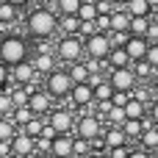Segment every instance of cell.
I'll return each mask as SVG.
<instances>
[{
    "label": "cell",
    "mask_w": 158,
    "mask_h": 158,
    "mask_svg": "<svg viewBox=\"0 0 158 158\" xmlns=\"http://www.w3.org/2000/svg\"><path fill=\"white\" fill-rule=\"evenodd\" d=\"M58 19H61L58 11L42 6V8H33V11L28 14L25 28H28V33H31L33 39H50V36L58 31Z\"/></svg>",
    "instance_id": "1"
},
{
    "label": "cell",
    "mask_w": 158,
    "mask_h": 158,
    "mask_svg": "<svg viewBox=\"0 0 158 158\" xmlns=\"http://www.w3.org/2000/svg\"><path fill=\"white\" fill-rule=\"evenodd\" d=\"M28 42L22 36H14V33H6L3 44H0V58H3V67H17L22 61H28Z\"/></svg>",
    "instance_id": "2"
},
{
    "label": "cell",
    "mask_w": 158,
    "mask_h": 158,
    "mask_svg": "<svg viewBox=\"0 0 158 158\" xmlns=\"http://www.w3.org/2000/svg\"><path fill=\"white\" fill-rule=\"evenodd\" d=\"M56 56H58V61L61 64H75V61H81L83 56H86V39L81 36V33H72V36H61L58 39V44H56Z\"/></svg>",
    "instance_id": "3"
},
{
    "label": "cell",
    "mask_w": 158,
    "mask_h": 158,
    "mask_svg": "<svg viewBox=\"0 0 158 158\" xmlns=\"http://www.w3.org/2000/svg\"><path fill=\"white\" fill-rule=\"evenodd\" d=\"M72 86H75V81H72V75H69L67 67H56L50 75H44V89H47L56 100L69 97V94H72Z\"/></svg>",
    "instance_id": "4"
},
{
    "label": "cell",
    "mask_w": 158,
    "mask_h": 158,
    "mask_svg": "<svg viewBox=\"0 0 158 158\" xmlns=\"http://www.w3.org/2000/svg\"><path fill=\"white\" fill-rule=\"evenodd\" d=\"M111 50H114V42H111L108 33L97 31V33L86 36V56H89V58H108Z\"/></svg>",
    "instance_id": "5"
},
{
    "label": "cell",
    "mask_w": 158,
    "mask_h": 158,
    "mask_svg": "<svg viewBox=\"0 0 158 158\" xmlns=\"http://www.w3.org/2000/svg\"><path fill=\"white\" fill-rule=\"evenodd\" d=\"M103 133H106V125H103L100 114H92V117H78L75 136H83V139H92V142H97Z\"/></svg>",
    "instance_id": "6"
},
{
    "label": "cell",
    "mask_w": 158,
    "mask_h": 158,
    "mask_svg": "<svg viewBox=\"0 0 158 158\" xmlns=\"http://www.w3.org/2000/svg\"><path fill=\"white\" fill-rule=\"evenodd\" d=\"M108 81L114 83V89L117 92H133L142 81H139V75L133 72V67H119V69H111L108 72Z\"/></svg>",
    "instance_id": "7"
},
{
    "label": "cell",
    "mask_w": 158,
    "mask_h": 158,
    "mask_svg": "<svg viewBox=\"0 0 158 158\" xmlns=\"http://www.w3.org/2000/svg\"><path fill=\"white\" fill-rule=\"evenodd\" d=\"M47 122L58 131V133H72L75 131V119H72V111L69 108H53L50 114H47Z\"/></svg>",
    "instance_id": "8"
},
{
    "label": "cell",
    "mask_w": 158,
    "mask_h": 158,
    "mask_svg": "<svg viewBox=\"0 0 158 158\" xmlns=\"http://www.w3.org/2000/svg\"><path fill=\"white\" fill-rule=\"evenodd\" d=\"M28 108L36 114V117H44V114H50L53 111V94L44 89H33L31 92V100H28Z\"/></svg>",
    "instance_id": "9"
},
{
    "label": "cell",
    "mask_w": 158,
    "mask_h": 158,
    "mask_svg": "<svg viewBox=\"0 0 158 158\" xmlns=\"http://www.w3.org/2000/svg\"><path fill=\"white\" fill-rule=\"evenodd\" d=\"M69 103L75 106V108H83V106H89V103H94V86L86 81V83H75L72 86V94H69Z\"/></svg>",
    "instance_id": "10"
},
{
    "label": "cell",
    "mask_w": 158,
    "mask_h": 158,
    "mask_svg": "<svg viewBox=\"0 0 158 158\" xmlns=\"http://www.w3.org/2000/svg\"><path fill=\"white\" fill-rule=\"evenodd\" d=\"M11 144H14V156H22V158H31L36 153V139L31 136V133H25L22 128H19V133L11 139Z\"/></svg>",
    "instance_id": "11"
},
{
    "label": "cell",
    "mask_w": 158,
    "mask_h": 158,
    "mask_svg": "<svg viewBox=\"0 0 158 158\" xmlns=\"http://www.w3.org/2000/svg\"><path fill=\"white\" fill-rule=\"evenodd\" d=\"M56 158H75V139L72 133H58L53 139V150H50Z\"/></svg>",
    "instance_id": "12"
},
{
    "label": "cell",
    "mask_w": 158,
    "mask_h": 158,
    "mask_svg": "<svg viewBox=\"0 0 158 158\" xmlns=\"http://www.w3.org/2000/svg\"><path fill=\"white\" fill-rule=\"evenodd\" d=\"M36 75H39V69L33 67V61H22V64L11 67V78H14V83H25V86H31V83L36 81Z\"/></svg>",
    "instance_id": "13"
},
{
    "label": "cell",
    "mask_w": 158,
    "mask_h": 158,
    "mask_svg": "<svg viewBox=\"0 0 158 158\" xmlns=\"http://www.w3.org/2000/svg\"><path fill=\"white\" fill-rule=\"evenodd\" d=\"M150 39L147 36H131L128 39V44H125V50L131 53V58L133 61H142V58H147V50H150Z\"/></svg>",
    "instance_id": "14"
},
{
    "label": "cell",
    "mask_w": 158,
    "mask_h": 158,
    "mask_svg": "<svg viewBox=\"0 0 158 158\" xmlns=\"http://www.w3.org/2000/svg\"><path fill=\"white\" fill-rule=\"evenodd\" d=\"M128 133H125V128L122 125H108L106 128V133H103V142H106V150H111V147H122V144H128Z\"/></svg>",
    "instance_id": "15"
},
{
    "label": "cell",
    "mask_w": 158,
    "mask_h": 158,
    "mask_svg": "<svg viewBox=\"0 0 158 158\" xmlns=\"http://www.w3.org/2000/svg\"><path fill=\"white\" fill-rule=\"evenodd\" d=\"M31 61H33V67L39 69V75H50V72H53V69H56V67L61 64L56 53H36V56H33Z\"/></svg>",
    "instance_id": "16"
},
{
    "label": "cell",
    "mask_w": 158,
    "mask_h": 158,
    "mask_svg": "<svg viewBox=\"0 0 158 158\" xmlns=\"http://www.w3.org/2000/svg\"><path fill=\"white\" fill-rule=\"evenodd\" d=\"M81 25H83V19H81L78 14H61V19H58V31H61L64 36L81 33Z\"/></svg>",
    "instance_id": "17"
},
{
    "label": "cell",
    "mask_w": 158,
    "mask_h": 158,
    "mask_svg": "<svg viewBox=\"0 0 158 158\" xmlns=\"http://www.w3.org/2000/svg\"><path fill=\"white\" fill-rule=\"evenodd\" d=\"M19 19V6H14L11 0H3L0 3V22L3 25H14Z\"/></svg>",
    "instance_id": "18"
},
{
    "label": "cell",
    "mask_w": 158,
    "mask_h": 158,
    "mask_svg": "<svg viewBox=\"0 0 158 158\" xmlns=\"http://www.w3.org/2000/svg\"><path fill=\"white\" fill-rule=\"evenodd\" d=\"M108 64H111V69H119V67H131L133 58H131V53L125 47H114L111 56H108Z\"/></svg>",
    "instance_id": "19"
},
{
    "label": "cell",
    "mask_w": 158,
    "mask_h": 158,
    "mask_svg": "<svg viewBox=\"0 0 158 158\" xmlns=\"http://www.w3.org/2000/svg\"><path fill=\"white\" fill-rule=\"evenodd\" d=\"M131 22H133V17L128 14V8L125 11H114L111 14V31H131Z\"/></svg>",
    "instance_id": "20"
},
{
    "label": "cell",
    "mask_w": 158,
    "mask_h": 158,
    "mask_svg": "<svg viewBox=\"0 0 158 158\" xmlns=\"http://www.w3.org/2000/svg\"><path fill=\"white\" fill-rule=\"evenodd\" d=\"M67 69H69V75H72V81H75V83H86V81H89V75H92V69H89V64H86V61H75V64H69Z\"/></svg>",
    "instance_id": "21"
},
{
    "label": "cell",
    "mask_w": 158,
    "mask_h": 158,
    "mask_svg": "<svg viewBox=\"0 0 158 158\" xmlns=\"http://www.w3.org/2000/svg\"><path fill=\"white\" fill-rule=\"evenodd\" d=\"M125 8H128L131 17H150L153 14V3L150 0H131Z\"/></svg>",
    "instance_id": "22"
},
{
    "label": "cell",
    "mask_w": 158,
    "mask_h": 158,
    "mask_svg": "<svg viewBox=\"0 0 158 158\" xmlns=\"http://www.w3.org/2000/svg\"><path fill=\"white\" fill-rule=\"evenodd\" d=\"M131 67H133V72L139 75V81H150V78H156V72H158V69L150 64V61H147V58H142V61H133Z\"/></svg>",
    "instance_id": "23"
},
{
    "label": "cell",
    "mask_w": 158,
    "mask_h": 158,
    "mask_svg": "<svg viewBox=\"0 0 158 158\" xmlns=\"http://www.w3.org/2000/svg\"><path fill=\"white\" fill-rule=\"evenodd\" d=\"M78 17H81L83 22H94V19L100 17V11H97V3H94V0H83V3H81V11H78Z\"/></svg>",
    "instance_id": "24"
},
{
    "label": "cell",
    "mask_w": 158,
    "mask_h": 158,
    "mask_svg": "<svg viewBox=\"0 0 158 158\" xmlns=\"http://www.w3.org/2000/svg\"><path fill=\"white\" fill-rule=\"evenodd\" d=\"M114 92H117V89H114V83L106 78L103 83H97V86H94V100H97V103H103V100H114Z\"/></svg>",
    "instance_id": "25"
},
{
    "label": "cell",
    "mask_w": 158,
    "mask_h": 158,
    "mask_svg": "<svg viewBox=\"0 0 158 158\" xmlns=\"http://www.w3.org/2000/svg\"><path fill=\"white\" fill-rule=\"evenodd\" d=\"M106 122H108V125H125V122H128V111H125V106H117V103H114L111 111L106 114Z\"/></svg>",
    "instance_id": "26"
},
{
    "label": "cell",
    "mask_w": 158,
    "mask_h": 158,
    "mask_svg": "<svg viewBox=\"0 0 158 158\" xmlns=\"http://www.w3.org/2000/svg\"><path fill=\"white\" fill-rule=\"evenodd\" d=\"M150 25H153L150 17H133V22H131V33H133V36H147V33H150Z\"/></svg>",
    "instance_id": "27"
},
{
    "label": "cell",
    "mask_w": 158,
    "mask_h": 158,
    "mask_svg": "<svg viewBox=\"0 0 158 158\" xmlns=\"http://www.w3.org/2000/svg\"><path fill=\"white\" fill-rule=\"evenodd\" d=\"M122 128H125V133H128L131 139H142V133H144L147 125H144V119H128Z\"/></svg>",
    "instance_id": "28"
},
{
    "label": "cell",
    "mask_w": 158,
    "mask_h": 158,
    "mask_svg": "<svg viewBox=\"0 0 158 158\" xmlns=\"http://www.w3.org/2000/svg\"><path fill=\"white\" fill-rule=\"evenodd\" d=\"M33 117H36V114H33V111H31L28 106H22V108H14V114H11V119H14V122H17L19 128H25V125H28V122H31Z\"/></svg>",
    "instance_id": "29"
},
{
    "label": "cell",
    "mask_w": 158,
    "mask_h": 158,
    "mask_svg": "<svg viewBox=\"0 0 158 158\" xmlns=\"http://www.w3.org/2000/svg\"><path fill=\"white\" fill-rule=\"evenodd\" d=\"M83 0H56V11L58 14H78Z\"/></svg>",
    "instance_id": "30"
},
{
    "label": "cell",
    "mask_w": 158,
    "mask_h": 158,
    "mask_svg": "<svg viewBox=\"0 0 158 158\" xmlns=\"http://www.w3.org/2000/svg\"><path fill=\"white\" fill-rule=\"evenodd\" d=\"M44 125H47V122H44L42 117H33V119H31L22 131H25V133H31L33 139H39V136H42V131H44Z\"/></svg>",
    "instance_id": "31"
},
{
    "label": "cell",
    "mask_w": 158,
    "mask_h": 158,
    "mask_svg": "<svg viewBox=\"0 0 158 158\" xmlns=\"http://www.w3.org/2000/svg\"><path fill=\"white\" fill-rule=\"evenodd\" d=\"M14 108H17V106H14L11 92H3V94H0V114H3V117H11V114H14Z\"/></svg>",
    "instance_id": "32"
},
{
    "label": "cell",
    "mask_w": 158,
    "mask_h": 158,
    "mask_svg": "<svg viewBox=\"0 0 158 158\" xmlns=\"http://www.w3.org/2000/svg\"><path fill=\"white\" fill-rule=\"evenodd\" d=\"M106 156H108V158H131V150H128V144H122V147H111V150H106Z\"/></svg>",
    "instance_id": "33"
},
{
    "label": "cell",
    "mask_w": 158,
    "mask_h": 158,
    "mask_svg": "<svg viewBox=\"0 0 158 158\" xmlns=\"http://www.w3.org/2000/svg\"><path fill=\"white\" fill-rule=\"evenodd\" d=\"M97 28H100L103 33H108V31H111V14H100V17H97Z\"/></svg>",
    "instance_id": "34"
},
{
    "label": "cell",
    "mask_w": 158,
    "mask_h": 158,
    "mask_svg": "<svg viewBox=\"0 0 158 158\" xmlns=\"http://www.w3.org/2000/svg\"><path fill=\"white\" fill-rule=\"evenodd\" d=\"M147 61L158 69V42H156V44H150V50H147Z\"/></svg>",
    "instance_id": "35"
},
{
    "label": "cell",
    "mask_w": 158,
    "mask_h": 158,
    "mask_svg": "<svg viewBox=\"0 0 158 158\" xmlns=\"http://www.w3.org/2000/svg\"><path fill=\"white\" fill-rule=\"evenodd\" d=\"M150 119H153V122L158 125V97L153 100V103H150Z\"/></svg>",
    "instance_id": "36"
},
{
    "label": "cell",
    "mask_w": 158,
    "mask_h": 158,
    "mask_svg": "<svg viewBox=\"0 0 158 158\" xmlns=\"http://www.w3.org/2000/svg\"><path fill=\"white\" fill-rule=\"evenodd\" d=\"M131 158H153L150 150H131Z\"/></svg>",
    "instance_id": "37"
},
{
    "label": "cell",
    "mask_w": 158,
    "mask_h": 158,
    "mask_svg": "<svg viewBox=\"0 0 158 158\" xmlns=\"http://www.w3.org/2000/svg\"><path fill=\"white\" fill-rule=\"evenodd\" d=\"M31 158H56V156H53V153H33Z\"/></svg>",
    "instance_id": "38"
},
{
    "label": "cell",
    "mask_w": 158,
    "mask_h": 158,
    "mask_svg": "<svg viewBox=\"0 0 158 158\" xmlns=\"http://www.w3.org/2000/svg\"><path fill=\"white\" fill-rule=\"evenodd\" d=\"M11 3H14V6H19V8H25V6H28L31 0H11Z\"/></svg>",
    "instance_id": "39"
},
{
    "label": "cell",
    "mask_w": 158,
    "mask_h": 158,
    "mask_svg": "<svg viewBox=\"0 0 158 158\" xmlns=\"http://www.w3.org/2000/svg\"><path fill=\"white\" fill-rule=\"evenodd\" d=\"M153 92H156V97H158V75L153 78Z\"/></svg>",
    "instance_id": "40"
},
{
    "label": "cell",
    "mask_w": 158,
    "mask_h": 158,
    "mask_svg": "<svg viewBox=\"0 0 158 158\" xmlns=\"http://www.w3.org/2000/svg\"><path fill=\"white\" fill-rule=\"evenodd\" d=\"M150 19H153V22H158V8H153V14H150Z\"/></svg>",
    "instance_id": "41"
},
{
    "label": "cell",
    "mask_w": 158,
    "mask_h": 158,
    "mask_svg": "<svg viewBox=\"0 0 158 158\" xmlns=\"http://www.w3.org/2000/svg\"><path fill=\"white\" fill-rule=\"evenodd\" d=\"M86 158H108V156H100V153H92V156H86Z\"/></svg>",
    "instance_id": "42"
},
{
    "label": "cell",
    "mask_w": 158,
    "mask_h": 158,
    "mask_svg": "<svg viewBox=\"0 0 158 158\" xmlns=\"http://www.w3.org/2000/svg\"><path fill=\"white\" fill-rule=\"evenodd\" d=\"M117 3H119V6H128V3H131V0H117Z\"/></svg>",
    "instance_id": "43"
},
{
    "label": "cell",
    "mask_w": 158,
    "mask_h": 158,
    "mask_svg": "<svg viewBox=\"0 0 158 158\" xmlns=\"http://www.w3.org/2000/svg\"><path fill=\"white\" fill-rule=\"evenodd\" d=\"M153 156H156V158H158V150H153Z\"/></svg>",
    "instance_id": "44"
}]
</instances>
